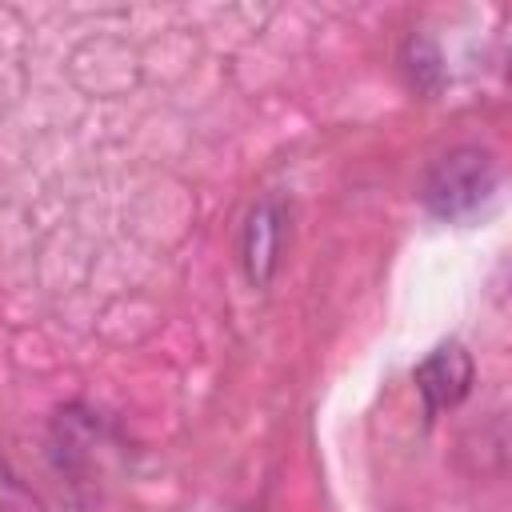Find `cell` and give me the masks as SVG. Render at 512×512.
Segmentation results:
<instances>
[{
	"label": "cell",
	"instance_id": "6da1fadb",
	"mask_svg": "<svg viewBox=\"0 0 512 512\" xmlns=\"http://www.w3.org/2000/svg\"><path fill=\"white\" fill-rule=\"evenodd\" d=\"M496 188H500V168H496L492 152L464 144V148L444 152L428 168L420 196H424L432 216L460 224V220H472L476 212H484L492 204Z\"/></svg>",
	"mask_w": 512,
	"mask_h": 512
},
{
	"label": "cell",
	"instance_id": "3957f363",
	"mask_svg": "<svg viewBox=\"0 0 512 512\" xmlns=\"http://www.w3.org/2000/svg\"><path fill=\"white\" fill-rule=\"evenodd\" d=\"M280 244H284V208L276 196H264L248 212V224H244V268H248V280L256 288H264L272 280L276 260H280Z\"/></svg>",
	"mask_w": 512,
	"mask_h": 512
},
{
	"label": "cell",
	"instance_id": "7a4b0ae2",
	"mask_svg": "<svg viewBox=\"0 0 512 512\" xmlns=\"http://www.w3.org/2000/svg\"><path fill=\"white\" fill-rule=\"evenodd\" d=\"M412 384H416V392L424 400V416L432 420L436 412H444V408H452V404H460L468 396V388H472V356L460 344H440L416 364Z\"/></svg>",
	"mask_w": 512,
	"mask_h": 512
}]
</instances>
